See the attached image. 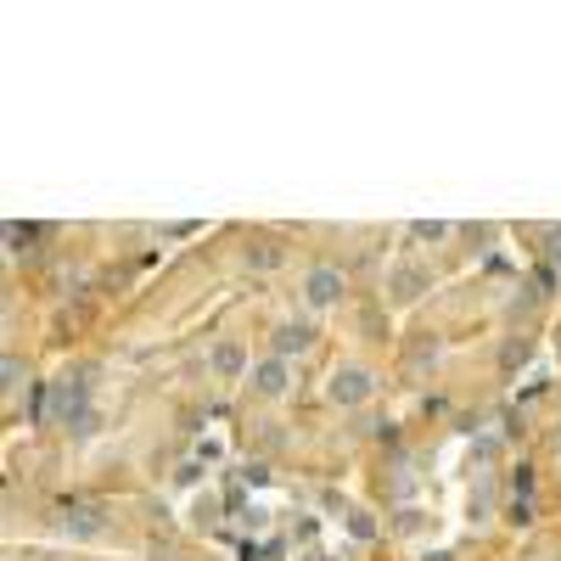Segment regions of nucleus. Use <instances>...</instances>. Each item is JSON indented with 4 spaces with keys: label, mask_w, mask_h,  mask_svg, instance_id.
<instances>
[{
    "label": "nucleus",
    "mask_w": 561,
    "mask_h": 561,
    "mask_svg": "<svg viewBox=\"0 0 561 561\" xmlns=\"http://www.w3.org/2000/svg\"><path fill=\"white\" fill-rule=\"evenodd\" d=\"M314 343H320V325L304 320V314H287V320L270 325V354H280V359H304Z\"/></svg>",
    "instance_id": "39448f33"
},
{
    "label": "nucleus",
    "mask_w": 561,
    "mask_h": 561,
    "mask_svg": "<svg viewBox=\"0 0 561 561\" xmlns=\"http://www.w3.org/2000/svg\"><path fill=\"white\" fill-rule=\"evenodd\" d=\"M427 264H421V259H399L393 270H388V280H382V293L393 298V304H415L421 293H427Z\"/></svg>",
    "instance_id": "423d86ee"
},
{
    "label": "nucleus",
    "mask_w": 561,
    "mask_h": 561,
    "mask_svg": "<svg viewBox=\"0 0 561 561\" xmlns=\"http://www.w3.org/2000/svg\"><path fill=\"white\" fill-rule=\"evenodd\" d=\"M455 237V225H444V219H415L410 225V242H449Z\"/></svg>",
    "instance_id": "6e6552de"
},
{
    "label": "nucleus",
    "mask_w": 561,
    "mask_h": 561,
    "mask_svg": "<svg viewBox=\"0 0 561 561\" xmlns=\"http://www.w3.org/2000/svg\"><path fill=\"white\" fill-rule=\"evenodd\" d=\"M298 293H304L309 309H337V304L348 298V275H343L337 264H309L304 280H298Z\"/></svg>",
    "instance_id": "7ed1b4c3"
},
{
    "label": "nucleus",
    "mask_w": 561,
    "mask_h": 561,
    "mask_svg": "<svg viewBox=\"0 0 561 561\" xmlns=\"http://www.w3.org/2000/svg\"><path fill=\"white\" fill-rule=\"evenodd\" d=\"M348 534H354V539H377V523H365V511H354V517H348Z\"/></svg>",
    "instance_id": "ddd939ff"
},
{
    "label": "nucleus",
    "mask_w": 561,
    "mask_h": 561,
    "mask_svg": "<svg viewBox=\"0 0 561 561\" xmlns=\"http://www.w3.org/2000/svg\"><path fill=\"white\" fill-rule=\"evenodd\" d=\"M466 511H472V523H489V511H494V483H478V494L466 500Z\"/></svg>",
    "instance_id": "9d476101"
},
{
    "label": "nucleus",
    "mask_w": 561,
    "mask_h": 561,
    "mask_svg": "<svg viewBox=\"0 0 561 561\" xmlns=\"http://www.w3.org/2000/svg\"><path fill=\"white\" fill-rule=\"evenodd\" d=\"M377 388H382V377L365 359H343V365H332V377H325V399H332L337 410L370 404V399H377Z\"/></svg>",
    "instance_id": "f257e3e1"
},
{
    "label": "nucleus",
    "mask_w": 561,
    "mask_h": 561,
    "mask_svg": "<svg viewBox=\"0 0 561 561\" xmlns=\"http://www.w3.org/2000/svg\"><path fill=\"white\" fill-rule=\"evenodd\" d=\"M528 365V337L517 332V337H511L505 348H500V370H505V377H511V370H523Z\"/></svg>",
    "instance_id": "1a4fd4ad"
},
{
    "label": "nucleus",
    "mask_w": 561,
    "mask_h": 561,
    "mask_svg": "<svg viewBox=\"0 0 561 561\" xmlns=\"http://www.w3.org/2000/svg\"><path fill=\"white\" fill-rule=\"evenodd\" d=\"M62 534H73V539H96V534H102V517H96V511H73V517H62Z\"/></svg>",
    "instance_id": "0eeeda50"
},
{
    "label": "nucleus",
    "mask_w": 561,
    "mask_h": 561,
    "mask_svg": "<svg viewBox=\"0 0 561 561\" xmlns=\"http://www.w3.org/2000/svg\"><path fill=\"white\" fill-rule=\"evenodd\" d=\"M293 393V359H280V354H259L253 370H248V399L259 404H275V399H287Z\"/></svg>",
    "instance_id": "f03ea898"
},
{
    "label": "nucleus",
    "mask_w": 561,
    "mask_h": 561,
    "mask_svg": "<svg viewBox=\"0 0 561 561\" xmlns=\"http://www.w3.org/2000/svg\"><path fill=\"white\" fill-rule=\"evenodd\" d=\"M466 460H472V466H494V460H500V438H494V433H483V438L472 444V455H466Z\"/></svg>",
    "instance_id": "f8f14e48"
},
{
    "label": "nucleus",
    "mask_w": 561,
    "mask_h": 561,
    "mask_svg": "<svg viewBox=\"0 0 561 561\" xmlns=\"http://www.w3.org/2000/svg\"><path fill=\"white\" fill-rule=\"evenodd\" d=\"M242 259H248L253 270H275V264H280V248H270V242H253V248H242Z\"/></svg>",
    "instance_id": "9b49d317"
},
{
    "label": "nucleus",
    "mask_w": 561,
    "mask_h": 561,
    "mask_svg": "<svg viewBox=\"0 0 561 561\" xmlns=\"http://www.w3.org/2000/svg\"><path fill=\"white\" fill-rule=\"evenodd\" d=\"M203 365H208V377H214V382H248L253 354H248L242 337H214L208 354H203Z\"/></svg>",
    "instance_id": "20e7f679"
}]
</instances>
